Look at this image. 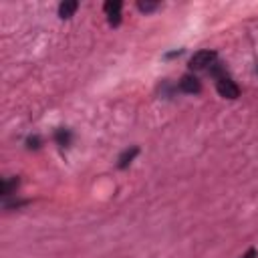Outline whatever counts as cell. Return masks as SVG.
Returning <instances> with one entry per match:
<instances>
[{
  "instance_id": "1",
  "label": "cell",
  "mask_w": 258,
  "mask_h": 258,
  "mask_svg": "<svg viewBox=\"0 0 258 258\" xmlns=\"http://www.w3.org/2000/svg\"><path fill=\"white\" fill-rule=\"evenodd\" d=\"M208 73L214 77V81H216V91L220 93V97H224V99H238V97H240V87L232 81V77L226 73V69L222 67L220 60L214 62Z\"/></svg>"
},
{
  "instance_id": "2",
  "label": "cell",
  "mask_w": 258,
  "mask_h": 258,
  "mask_svg": "<svg viewBox=\"0 0 258 258\" xmlns=\"http://www.w3.org/2000/svg\"><path fill=\"white\" fill-rule=\"evenodd\" d=\"M218 62V54L216 50H198L191 58H189V69L191 71H210V67Z\"/></svg>"
},
{
  "instance_id": "3",
  "label": "cell",
  "mask_w": 258,
  "mask_h": 258,
  "mask_svg": "<svg viewBox=\"0 0 258 258\" xmlns=\"http://www.w3.org/2000/svg\"><path fill=\"white\" fill-rule=\"evenodd\" d=\"M121 8H123L121 0H107L103 4V10H105L107 20H109L111 26H119L121 24Z\"/></svg>"
},
{
  "instance_id": "4",
  "label": "cell",
  "mask_w": 258,
  "mask_h": 258,
  "mask_svg": "<svg viewBox=\"0 0 258 258\" xmlns=\"http://www.w3.org/2000/svg\"><path fill=\"white\" fill-rule=\"evenodd\" d=\"M177 89L181 93H185V95H198L202 91V83H200V79L196 75H183L179 79V83H177Z\"/></svg>"
},
{
  "instance_id": "5",
  "label": "cell",
  "mask_w": 258,
  "mask_h": 258,
  "mask_svg": "<svg viewBox=\"0 0 258 258\" xmlns=\"http://www.w3.org/2000/svg\"><path fill=\"white\" fill-rule=\"evenodd\" d=\"M137 153H139V147H137V145H131V147L123 149V151L119 153V157H117V167H119V169H127V167L131 165V161L137 157Z\"/></svg>"
},
{
  "instance_id": "6",
  "label": "cell",
  "mask_w": 258,
  "mask_h": 258,
  "mask_svg": "<svg viewBox=\"0 0 258 258\" xmlns=\"http://www.w3.org/2000/svg\"><path fill=\"white\" fill-rule=\"evenodd\" d=\"M18 185H20L18 175L4 177V179H2V183H0V194H2V198H4V200H8L10 196H14V194H16V189H18Z\"/></svg>"
},
{
  "instance_id": "7",
  "label": "cell",
  "mask_w": 258,
  "mask_h": 258,
  "mask_svg": "<svg viewBox=\"0 0 258 258\" xmlns=\"http://www.w3.org/2000/svg\"><path fill=\"white\" fill-rule=\"evenodd\" d=\"M54 143L60 145V147H71V143H73V133H71V129L58 127V129L54 131Z\"/></svg>"
},
{
  "instance_id": "8",
  "label": "cell",
  "mask_w": 258,
  "mask_h": 258,
  "mask_svg": "<svg viewBox=\"0 0 258 258\" xmlns=\"http://www.w3.org/2000/svg\"><path fill=\"white\" fill-rule=\"evenodd\" d=\"M77 10H79V2L77 0H64V2L58 4V16L60 18H71Z\"/></svg>"
},
{
  "instance_id": "9",
  "label": "cell",
  "mask_w": 258,
  "mask_h": 258,
  "mask_svg": "<svg viewBox=\"0 0 258 258\" xmlns=\"http://www.w3.org/2000/svg\"><path fill=\"white\" fill-rule=\"evenodd\" d=\"M40 145H42V139L38 135H28L26 137V147L28 149H38Z\"/></svg>"
},
{
  "instance_id": "10",
  "label": "cell",
  "mask_w": 258,
  "mask_h": 258,
  "mask_svg": "<svg viewBox=\"0 0 258 258\" xmlns=\"http://www.w3.org/2000/svg\"><path fill=\"white\" fill-rule=\"evenodd\" d=\"M157 6H159L157 2H137V8H139L141 12H153Z\"/></svg>"
},
{
  "instance_id": "11",
  "label": "cell",
  "mask_w": 258,
  "mask_h": 258,
  "mask_svg": "<svg viewBox=\"0 0 258 258\" xmlns=\"http://www.w3.org/2000/svg\"><path fill=\"white\" fill-rule=\"evenodd\" d=\"M26 204H28V200H12V202H4V208L6 210H14V208H22Z\"/></svg>"
},
{
  "instance_id": "12",
  "label": "cell",
  "mask_w": 258,
  "mask_h": 258,
  "mask_svg": "<svg viewBox=\"0 0 258 258\" xmlns=\"http://www.w3.org/2000/svg\"><path fill=\"white\" fill-rule=\"evenodd\" d=\"M240 258H258V250L256 248H248Z\"/></svg>"
}]
</instances>
